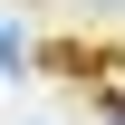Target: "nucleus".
Wrapping results in <instances>:
<instances>
[{"instance_id": "1", "label": "nucleus", "mask_w": 125, "mask_h": 125, "mask_svg": "<svg viewBox=\"0 0 125 125\" xmlns=\"http://www.w3.org/2000/svg\"><path fill=\"white\" fill-rule=\"evenodd\" d=\"M87 96H96L106 115H125V39H96V48H87Z\"/></svg>"}]
</instances>
